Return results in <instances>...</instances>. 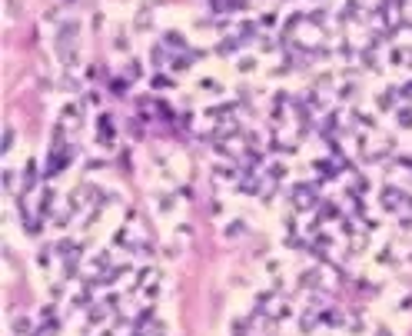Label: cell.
<instances>
[{"label": "cell", "instance_id": "obj_1", "mask_svg": "<svg viewBox=\"0 0 412 336\" xmlns=\"http://www.w3.org/2000/svg\"><path fill=\"white\" fill-rule=\"evenodd\" d=\"M77 34H80V23L77 20H63L60 30H57V54L73 60V44H77Z\"/></svg>", "mask_w": 412, "mask_h": 336}, {"label": "cell", "instance_id": "obj_2", "mask_svg": "<svg viewBox=\"0 0 412 336\" xmlns=\"http://www.w3.org/2000/svg\"><path fill=\"white\" fill-rule=\"evenodd\" d=\"M34 183H37V163L27 160V167H23V187H34Z\"/></svg>", "mask_w": 412, "mask_h": 336}, {"label": "cell", "instance_id": "obj_3", "mask_svg": "<svg viewBox=\"0 0 412 336\" xmlns=\"http://www.w3.org/2000/svg\"><path fill=\"white\" fill-rule=\"evenodd\" d=\"M293 193H299V200H296V206H309V203H312V187H296Z\"/></svg>", "mask_w": 412, "mask_h": 336}, {"label": "cell", "instance_id": "obj_4", "mask_svg": "<svg viewBox=\"0 0 412 336\" xmlns=\"http://www.w3.org/2000/svg\"><path fill=\"white\" fill-rule=\"evenodd\" d=\"M10 146H13V127H7V130H3V153H7Z\"/></svg>", "mask_w": 412, "mask_h": 336}, {"label": "cell", "instance_id": "obj_5", "mask_svg": "<svg viewBox=\"0 0 412 336\" xmlns=\"http://www.w3.org/2000/svg\"><path fill=\"white\" fill-rule=\"evenodd\" d=\"M27 333H34V323L20 320V323H17V336H27Z\"/></svg>", "mask_w": 412, "mask_h": 336}, {"label": "cell", "instance_id": "obj_6", "mask_svg": "<svg viewBox=\"0 0 412 336\" xmlns=\"http://www.w3.org/2000/svg\"><path fill=\"white\" fill-rule=\"evenodd\" d=\"M399 124H402V127L412 124V113H409V110H399Z\"/></svg>", "mask_w": 412, "mask_h": 336}]
</instances>
